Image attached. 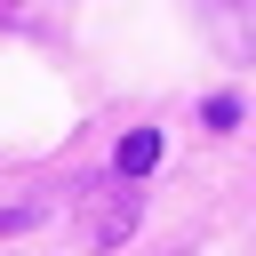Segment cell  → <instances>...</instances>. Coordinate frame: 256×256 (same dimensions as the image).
<instances>
[{
    "mask_svg": "<svg viewBox=\"0 0 256 256\" xmlns=\"http://www.w3.org/2000/svg\"><path fill=\"white\" fill-rule=\"evenodd\" d=\"M208 8H216V16L232 24V16H240V8H256V0H208Z\"/></svg>",
    "mask_w": 256,
    "mask_h": 256,
    "instance_id": "7a4b0ae2",
    "label": "cell"
},
{
    "mask_svg": "<svg viewBox=\"0 0 256 256\" xmlns=\"http://www.w3.org/2000/svg\"><path fill=\"white\" fill-rule=\"evenodd\" d=\"M152 160H160V136H152V128H128V136H120V176H144Z\"/></svg>",
    "mask_w": 256,
    "mask_h": 256,
    "instance_id": "6da1fadb",
    "label": "cell"
}]
</instances>
